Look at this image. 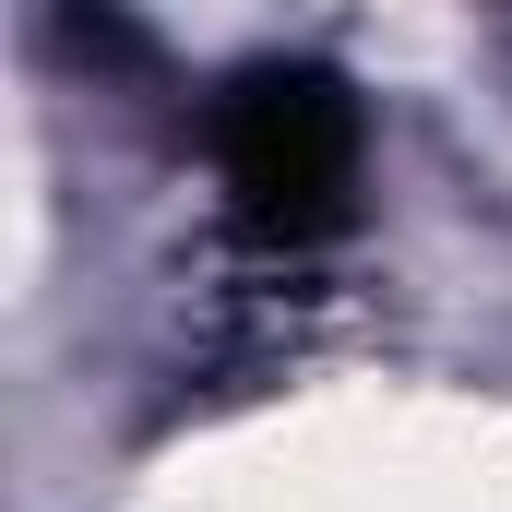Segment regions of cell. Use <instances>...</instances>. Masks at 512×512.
Returning a JSON list of instances; mask_svg holds the SVG:
<instances>
[{
	"label": "cell",
	"mask_w": 512,
	"mask_h": 512,
	"mask_svg": "<svg viewBox=\"0 0 512 512\" xmlns=\"http://www.w3.org/2000/svg\"><path fill=\"white\" fill-rule=\"evenodd\" d=\"M346 108H334V84H310V72H274L239 96V120H227V179L251 191V215H286V227H322L334 215V191H346Z\"/></svg>",
	"instance_id": "cell-1"
}]
</instances>
